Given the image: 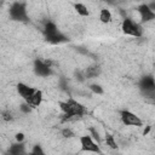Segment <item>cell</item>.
I'll use <instances>...</instances> for the list:
<instances>
[{
    "label": "cell",
    "instance_id": "cell-16",
    "mask_svg": "<svg viewBox=\"0 0 155 155\" xmlns=\"http://www.w3.org/2000/svg\"><path fill=\"white\" fill-rule=\"evenodd\" d=\"M99 73H101V68L97 65H92L85 70V78L92 79V78H96L97 75H99Z\"/></svg>",
    "mask_w": 155,
    "mask_h": 155
},
{
    "label": "cell",
    "instance_id": "cell-22",
    "mask_svg": "<svg viewBox=\"0 0 155 155\" xmlns=\"http://www.w3.org/2000/svg\"><path fill=\"white\" fill-rule=\"evenodd\" d=\"M21 110H22L23 113L28 114V113H29V111L31 110V107H30V105H29V104H28L27 102H24V103H23V104L21 105Z\"/></svg>",
    "mask_w": 155,
    "mask_h": 155
},
{
    "label": "cell",
    "instance_id": "cell-18",
    "mask_svg": "<svg viewBox=\"0 0 155 155\" xmlns=\"http://www.w3.org/2000/svg\"><path fill=\"white\" fill-rule=\"evenodd\" d=\"M90 90H91L92 92H94L96 94H103V93H104L103 87H102L101 85H98V84H92V85H90Z\"/></svg>",
    "mask_w": 155,
    "mask_h": 155
},
{
    "label": "cell",
    "instance_id": "cell-4",
    "mask_svg": "<svg viewBox=\"0 0 155 155\" xmlns=\"http://www.w3.org/2000/svg\"><path fill=\"white\" fill-rule=\"evenodd\" d=\"M79 142H80V148H81L82 151L94 153V154H102V150L99 148V144L90 134L80 136Z\"/></svg>",
    "mask_w": 155,
    "mask_h": 155
},
{
    "label": "cell",
    "instance_id": "cell-1",
    "mask_svg": "<svg viewBox=\"0 0 155 155\" xmlns=\"http://www.w3.org/2000/svg\"><path fill=\"white\" fill-rule=\"evenodd\" d=\"M59 108L63 113V121L71 120L74 117H81L86 114V108L74 98H68L67 101L59 102Z\"/></svg>",
    "mask_w": 155,
    "mask_h": 155
},
{
    "label": "cell",
    "instance_id": "cell-13",
    "mask_svg": "<svg viewBox=\"0 0 155 155\" xmlns=\"http://www.w3.org/2000/svg\"><path fill=\"white\" fill-rule=\"evenodd\" d=\"M42 98H44L42 91H41V90H35V92H34V94H33V97H31V99H30V102H29L28 104H29L31 108L39 107V105L42 103Z\"/></svg>",
    "mask_w": 155,
    "mask_h": 155
},
{
    "label": "cell",
    "instance_id": "cell-19",
    "mask_svg": "<svg viewBox=\"0 0 155 155\" xmlns=\"http://www.w3.org/2000/svg\"><path fill=\"white\" fill-rule=\"evenodd\" d=\"M31 153H33V154H35V155H46V153L44 151L42 147H41V145H39V144H36V145H34V147H33Z\"/></svg>",
    "mask_w": 155,
    "mask_h": 155
},
{
    "label": "cell",
    "instance_id": "cell-20",
    "mask_svg": "<svg viewBox=\"0 0 155 155\" xmlns=\"http://www.w3.org/2000/svg\"><path fill=\"white\" fill-rule=\"evenodd\" d=\"M88 131H90V136L93 138V139H96L97 140V143L99 144V142H101V137H99V133L93 128V127H90L88 128Z\"/></svg>",
    "mask_w": 155,
    "mask_h": 155
},
{
    "label": "cell",
    "instance_id": "cell-21",
    "mask_svg": "<svg viewBox=\"0 0 155 155\" xmlns=\"http://www.w3.org/2000/svg\"><path fill=\"white\" fill-rule=\"evenodd\" d=\"M62 136L64 137V138H73L75 134H74V132L71 131V128H63L62 130Z\"/></svg>",
    "mask_w": 155,
    "mask_h": 155
},
{
    "label": "cell",
    "instance_id": "cell-7",
    "mask_svg": "<svg viewBox=\"0 0 155 155\" xmlns=\"http://www.w3.org/2000/svg\"><path fill=\"white\" fill-rule=\"evenodd\" d=\"M34 71L38 76H41V78H48L53 74L52 68L48 64H46L45 61H41L39 58L34 61Z\"/></svg>",
    "mask_w": 155,
    "mask_h": 155
},
{
    "label": "cell",
    "instance_id": "cell-2",
    "mask_svg": "<svg viewBox=\"0 0 155 155\" xmlns=\"http://www.w3.org/2000/svg\"><path fill=\"white\" fill-rule=\"evenodd\" d=\"M121 30L124 34H126L128 36H133V38H140L143 35L142 25L130 17L124 18V21L121 23Z\"/></svg>",
    "mask_w": 155,
    "mask_h": 155
},
{
    "label": "cell",
    "instance_id": "cell-9",
    "mask_svg": "<svg viewBox=\"0 0 155 155\" xmlns=\"http://www.w3.org/2000/svg\"><path fill=\"white\" fill-rule=\"evenodd\" d=\"M137 11L139 13V17H140L142 22H145L147 23V22H150V21H153L155 18V11H153L148 6V4H140L138 6Z\"/></svg>",
    "mask_w": 155,
    "mask_h": 155
},
{
    "label": "cell",
    "instance_id": "cell-17",
    "mask_svg": "<svg viewBox=\"0 0 155 155\" xmlns=\"http://www.w3.org/2000/svg\"><path fill=\"white\" fill-rule=\"evenodd\" d=\"M104 142H105V144H107L110 149H117V144H116V140H115V138H114L113 134L107 133V134H105V138H104Z\"/></svg>",
    "mask_w": 155,
    "mask_h": 155
},
{
    "label": "cell",
    "instance_id": "cell-25",
    "mask_svg": "<svg viewBox=\"0 0 155 155\" xmlns=\"http://www.w3.org/2000/svg\"><path fill=\"white\" fill-rule=\"evenodd\" d=\"M27 155H35V154H33V153H31V151H30V153H28V154H27Z\"/></svg>",
    "mask_w": 155,
    "mask_h": 155
},
{
    "label": "cell",
    "instance_id": "cell-11",
    "mask_svg": "<svg viewBox=\"0 0 155 155\" xmlns=\"http://www.w3.org/2000/svg\"><path fill=\"white\" fill-rule=\"evenodd\" d=\"M58 31H59V30H58V28H57L56 23H53V22H51V21H48V22H46V23H45V25H44V30H42L45 39H46V38H48V36L54 35V34H56V33H58Z\"/></svg>",
    "mask_w": 155,
    "mask_h": 155
},
{
    "label": "cell",
    "instance_id": "cell-12",
    "mask_svg": "<svg viewBox=\"0 0 155 155\" xmlns=\"http://www.w3.org/2000/svg\"><path fill=\"white\" fill-rule=\"evenodd\" d=\"M46 41L50 42V44H53V45H58V44H62V42H67L68 41V38L62 31H58L54 35L46 38Z\"/></svg>",
    "mask_w": 155,
    "mask_h": 155
},
{
    "label": "cell",
    "instance_id": "cell-23",
    "mask_svg": "<svg viewBox=\"0 0 155 155\" xmlns=\"http://www.w3.org/2000/svg\"><path fill=\"white\" fill-rule=\"evenodd\" d=\"M2 119H4L5 121H11V120L13 119V116H12V114H11L10 111H5V113L2 114Z\"/></svg>",
    "mask_w": 155,
    "mask_h": 155
},
{
    "label": "cell",
    "instance_id": "cell-10",
    "mask_svg": "<svg viewBox=\"0 0 155 155\" xmlns=\"http://www.w3.org/2000/svg\"><path fill=\"white\" fill-rule=\"evenodd\" d=\"M27 150L24 147V143H13L7 149V155H27Z\"/></svg>",
    "mask_w": 155,
    "mask_h": 155
},
{
    "label": "cell",
    "instance_id": "cell-3",
    "mask_svg": "<svg viewBox=\"0 0 155 155\" xmlns=\"http://www.w3.org/2000/svg\"><path fill=\"white\" fill-rule=\"evenodd\" d=\"M10 17L17 22H27L28 21V11L27 5L24 2H13L10 6Z\"/></svg>",
    "mask_w": 155,
    "mask_h": 155
},
{
    "label": "cell",
    "instance_id": "cell-5",
    "mask_svg": "<svg viewBox=\"0 0 155 155\" xmlns=\"http://www.w3.org/2000/svg\"><path fill=\"white\" fill-rule=\"evenodd\" d=\"M120 120L125 126H136V127L143 126V121L140 120V117L126 109L120 110Z\"/></svg>",
    "mask_w": 155,
    "mask_h": 155
},
{
    "label": "cell",
    "instance_id": "cell-24",
    "mask_svg": "<svg viewBox=\"0 0 155 155\" xmlns=\"http://www.w3.org/2000/svg\"><path fill=\"white\" fill-rule=\"evenodd\" d=\"M16 142H18V143H23L24 142V134L22 132L16 134Z\"/></svg>",
    "mask_w": 155,
    "mask_h": 155
},
{
    "label": "cell",
    "instance_id": "cell-8",
    "mask_svg": "<svg viewBox=\"0 0 155 155\" xmlns=\"http://www.w3.org/2000/svg\"><path fill=\"white\" fill-rule=\"evenodd\" d=\"M16 88H17L18 94H19V96L23 98V101L27 102V103L30 102V99H31V97H33V94H34V92H35V90H36V88L30 87L29 85H27V84H24V82L17 84Z\"/></svg>",
    "mask_w": 155,
    "mask_h": 155
},
{
    "label": "cell",
    "instance_id": "cell-14",
    "mask_svg": "<svg viewBox=\"0 0 155 155\" xmlns=\"http://www.w3.org/2000/svg\"><path fill=\"white\" fill-rule=\"evenodd\" d=\"M74 10L81 17H88V15H90V11H88L87 6L85 4H82V2H75L74 4Z\"/></svg>",
    "mask_w": 155,
    "mask_h": 155
},
{
    "label": "cell",
    "instance_id": "cell-15",
    "mask_svg": "<svg viewBox=\"0 0 155 155\" xmlns=\"http://www.w3.org/2000/svg\"><path fill=\"white\" fill-rule=\"evenodd\" d=\"M111 19H113V15H111V12H110V10H108V8H102L101 11H99V21L102 22V23H110L111 22Z\"/></svg>",
    "mask_w": 155,
    "mask_h": 155
},
{
    "label": "cell",
    "instance_id": "cell-6",
    "mask_svg": "<svg viewBox=\"0 0 155 155\" xmlns=\"http://www.w3.org/2000/svg\"><path fill=\"white\" fill-rule=\"evenodd\" d=\"M139 88L142 90V92L145 96H149L153 98L154 93H155V80L151 75L148 76H143L139 81Z\"/></svg>",
    "mask_w": 155,
    "mask_h": 155
}]
</instances>
